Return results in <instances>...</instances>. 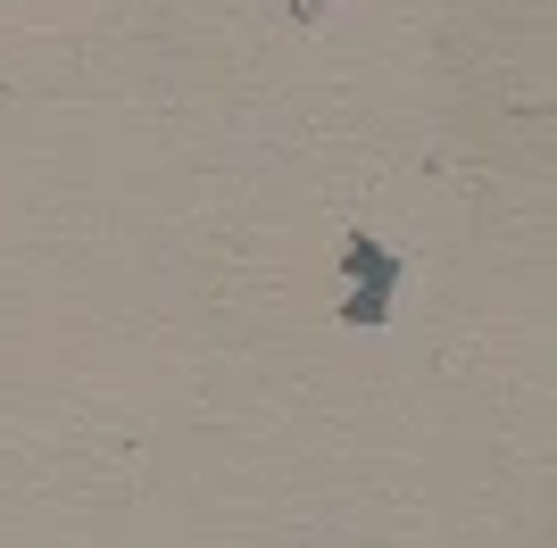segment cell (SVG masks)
I'll use <instances>...</instances> for the list:
<instances>
[{
	"label": "cell",
	"instance_id": "1",
	"mask_svg": "<svg viewBox=\"0 0 557 548\" xmlns=\"http://www.w3.org/2000/svg\"><path fill=\"white\" fill-rule=\"evenodd\" d=\"M342 274H349V291H342V324H358V333H374V324H392V291H399V250H383L374 233H349L342 241Z\"/></svg>",
	"mask_w": 557,
	"mask_h": 548
}]
</instances>
